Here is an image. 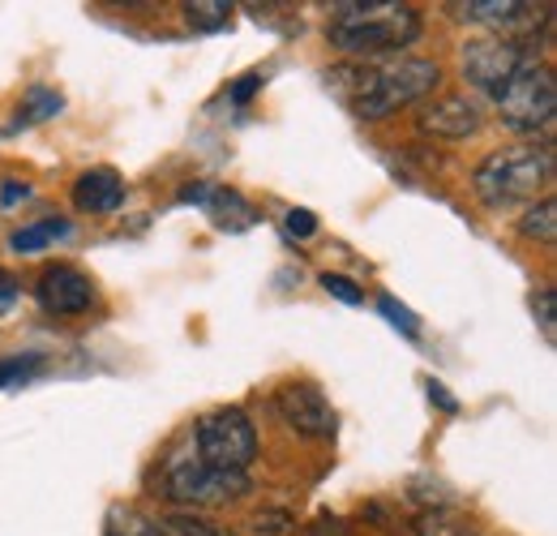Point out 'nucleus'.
<instances>
[{"label":"nucleus","instance_id":"nucleus-1","mask_svg":"<svg viewBox=\"0 0 557 536\" xmlns=\"http://www.w3.org/2000/svg\"><path fill=\"white\" fill-rule=\"evenodd\" d=\"M331 48L344 57H386L420 39V13L412 4L364 0V4H335L326 26Z\"/></svg>","mask_w":557,"mask_h":536},{"label":"nucleus","instance_id":"nucleus-2","mask_svg":"<svg viewBox=\"0 0 557 536\" xmlns=\"http://www.w3.org/2000/svg\"><path fill=\"white\" fill-rule=\"evenodd\" d=\"M344 77H351V90H344L339 99L351 108V117L360 121H382L408 103H420L424 95H433L442 69L424 57H399L391 65L377 69H339Z\"/></svg>","mask_w":557,"mask_h":536},{"label":"nucleus","instance_id":"nucleus-3","mask_svg":"<svg viewBox=\"0 0 557 536\" xmlns=\"http://www.w3.org/2000/svg\"><path fill=\"white\" fill-rule=\"evenodd\" d=\"M554 146H510V150H493L488 159H481V168L472 172V194L488 210H502V206L536 198L541 190L554 185Z\"/></svg>","mask_w":557,"mask_h":536},{"label":"nucleus","instance_id":"nucleus-4","mask_svg":"<svg viewBox=\"0 0 557 536\" xmlns=\"http://www.w3.org/2000/svg\"><path fill=\"white\" fill-rule=\"evenodd\" d=\"M497 112H502V125L510 134H545L557 117V82L549 65H528L519 69L497 95Z\"/></svg>","mask_w":557,"mask_h":536},{"label":"nucleus","instance_id":"nucleus-5","mask_svg":"<svg viewBox=\"0 0 557 536\" xmlns=\"http://www.w3.org/2000/svg\"><path fill=\"white\" fill-rule=\"evenodd\" d=\"M249 472H219L207 468L198 455H172L163 468V498L176 507H227L249 494Z\"/></svg>","mask_w":557,"mask_h":536},{"label":"nucleus","instance_id":"nucleus-6","mask_svg":"<svg viewBox=\"0 0 557 536\" xmlns=\"http://www.w3.org/2000/svg\"><path fill=\"white\" fill-rule=\"evenodd\" d=\"M198 460L219 472H249L258 460V429L245 407H214L198 421Z\"/></svg>","mask_w":557,"mask_h":536},{"label":"nucleus","instance_id":"nucleus-7","mask_svg":"<svg viewBox=\"0 0 557 536\" xmlns=\"http://www.w3.org/2000/svg\"><path fill=\"white\" fill-rule=\"evenodd\" d=\"M459 22L488 26L497 39H519V35H536L541 26L554 22V4H528V0H459L446 4Z\"/></svg>","mask_w":557,"mask_h":536},{"label":"nucleus","instance_id":"nucleus-8","mask_svg":"<svg viewBox=\"0 0 557 536\" xmlns=\"http://www.w3.org/2000/svg\"><path fill=\"white\" fill-rule=\"evenodd\" d=\"M528 61H532V57H528V48H523L519 39H497V35H488V39H468L463 52H459L463 77H468L472 86L488 90V95H497Z\"/></svg>","mask_w":557,"mask_h":536},{"label":"nucleus","instance_id":"nucleus-9","mask_svg":"<svg viewBox=\"0 0 557 536\" xmlns=\"http://www.w3.org/2000/svg\"><path fill=\"white\" fill-rule=\"evenodd\" d=\"M275 412L283 416V425L309 442H331L339 429V416L331 400L313 387V382H283L275 391Z\"/></svg>","mask_w":557,"mask_h":536},{"label":"nucleus","instance_id":"nucleus-10","mask_svg":"<svg viewBox=\"0 0 557 536\" xmlns=\"http://www.w3.org/2000/svg\"><path fill=\"white\" fill-rule=\"evenodd\" d=\"M35 296H39V305H44L48 314H57V318H77V314H86V309L95 305V283H90V275H82L77 267L57 263V267H48L39 275Z\"/></svg>","mask_w":557,"mask_h":536},{"label":"nucleus","instance_id":"nucleus-11","mask_svg":"<svg viewBox=\"0 0 557 536\" xmlns=\"http://www.w3.org/2000/svg\"><path fill=\"white\" fill-rule=\"evenodd\" d=\"M181 202L202 206V210L210 215V223H214L219 232H249V228L258 223V210L240 198L236 190H227V185L194 181V185H185V190H181Z\"/></svg>","mask_w":557,"mask_h":536},{"label":"nucleus","instance_id":"nucleus-12","mask_svg":"<svg viewBox=\"0 0 557 536\" xmlns=\"http://www.w3.org/2000/svg\"><path fill=\"white\" fill-rule=\"evenodd\" d=\"M420 134L429 137H446V142H463L481 130V108L468 99V95H442L433 99L424 112L417 117Z\"/></svg>","mask_w":557,"mask_h":536},{"label":"nucleus","instance_id":"nucleus-13","mask_svg":"<svg viewBox=\"0 0 557 536\" xmlns=\"http://www.w3.org/2000/svg\"><path fill=\"white\" fill-rule=\"evenodd\" d=\"M125 202V181L116 168H90L73 185V206L82 215H112Z\"/></svg>","mask_w":557,"mask_h":536},{"label":"nucleus","instance_id":"nucleus-14","mask_svg":"<svg viewBox=\"0 0 557 536\" xmlns=\"http://www.w3.org/2000/svg\"><path fill=\"white\" fill-rule=\"evenodd\" d=\"M412 528H417V536H481V528L468 515H459L450 507H424L412 520Z\"/></svg>","mask_w":557,"mask_h":536},{"label":"nucleus","instance_id":"nucleus-15","mask_svg":"<svg viewBox=\"0 0 557 536\" xmlns=\"http://www.w3.org/2000/svg\"><path fill=\"white\" fill-rule=\"evenodd\" d=\"M61 236H70V223H65V219H39V223L13 232L9 245H13L17 254H39L44 245H52V241H61Z\"/></svg>","mask_w":557,"mask_h":536},{"label":"nucleus","instance_id":"nucleus-16","mask_svg":"<svg viewBox=\"0 0 557 536\" xmlns=\"http://www.w3.org/2000/svg\"><path fill=\"white\" fill-rule=\"evenodd\" d=\"M519 232L528 241H541V245H554L557 236V202L554 198H541L523 219H519Z\"/></svg>","mask_w":557,"mask_h":536},{"label":"nucleus","instance_id":"nucleus-17","mask_svg":"<svg viewBox=\"0 0 557 536\" xmlns=\"http://www.w3.org/2000/svg\"><path fill=\"white\" fill-rule=\"evenodd\" d=\"M185 22H189V31L214 35V31H223L232 22V4H223V0H194V4H185Z\"/></svg>","mask_w":557,"mask_h":536},{"label":"nucleus","instance_id":"nucleus-18","mask_svg":"<svg viewBox=\"0 0 557 536\" xmlns=\"http://www.w3.org/2000/svg\"><path fill=\"white\" fill-rule=\"evenodd\" d=\"M249 536H296V515L287 507H262L249 515Z\"/></svg>","mask_w":557,"mask_h":536},{"label":"nucleus","instance_id":"nucleus-19","mask_svg":"<svg viewBox=\"0 0 557 536\" xmlns=\"http://www.w3.org/2000/svg\"><path fill=\"white\" fill-rule=\"evenodd\" d=\"M163 533L168 536H236L232 528H223V524H214V520H202V515H194V511L168 515V520H163Z\"/></svg>","mask_w":557,"mask_h":536},{"label":"nucleus","instance_id":"nucleus-20","mask_svg":"<svg viewBox=\"0 0 557 536\" xmlns=\"http://www.w3.org/2000/svg\"><path fill=\"white\" fill-rule=\"evenodd\" d=\"M61 108H65V99H61L57 90H48V86H30L26 99H22V121H26V125H39V121L57 117Z\"/></svg>","mask_w":557,"mask_h":536},{"label":"nucleus","instance_id":"nucleus-21","mask_svg":"<svg viewBox=\"0 0 557 536\" xmlns=\"http://www.w3.org/2000/svg\"><path fill=\"white\" fill-rule=\"evenodd\" d=\"M532 314H536V322H541L545 343H554V336H557V288H541V292L532 296Z\"/></svg>","mask_w":557,"mask_h":536},{"label":"nucleus","instance_id":"nucleus-22","mask_svg":"<svg viewBox=\"0 0 557 536\" xmlns=\"http://www.w3.org/2000/svg\"><path fill=\"white\" fill-rule=\"evenodd\" d=\"M108 536H168V533H163V524L146 520V515H138V511H125V515H112Z\"/></svg>","mask_w":557,"mask_h":536},{"label":"nucleus","instance_id":"nucleus-23","mask_svg":"<svg viewBox=\"0 0 557 536\" xmlns=\"http://www.w3.org/2000/svg\"><path fill=\"white\" fill-rule=\"evenodd\" d=\"M283 228H287V236L309 241V236L318 232V215H313V210H305V206H292V210L283 215Z\"/></svg>","mask_w":557,"mask_h":536},{"label":"nucleus","instance_id":"nucleus-24","mask_svg":"<svg viewBox=\"0 0 557 536\" xmlns=\"http://www.w3.org/2000/svg\"><path fill=\"white\" fill-rule=\"evenodd\" d=\"M377 309H382V314H386V318H391V322H395L404 336H417V331H420L417 314H412L408 305H399L395 296H382V301H377Z\"/></svg>","mask_w":557,"mask_h":536},{"label":"nucleus","instance_id":"nucleus-25","mask_svg":"<svg viewBox=\"0 0 557 536\" xmlns=\"http://www.w3.org/2000/svg\"><path fill=\"white\" fill-rule=\"evenodd\" d=\"M322 288H326L331 296H339L344 305H360V301H364V292L351 283L348 275H331V270H326V275H322Z\"/></svg>","mask_w":557,"mask_h":536},{"label":"nucleus","instance_id":"nucleus-26","mask_svg":"<svg viewBox=\"0 0 557 536\" xmlns=\"http://www.w3.org/2000/svg\"><path fill=\"white\" fill-rule=\"evenodd\" d=\"M39 365H44L39 356H13V361H0V387H4V382H22V378H30Z\"/></svg>","mask_w":557,"mask_h":536},{"label":"nucleus","instance_id":"nucleus-27","mask_svg":"<svg viewBox=\"0 0 557 536\" xmlns=\"http://www.w3.org/2000/svg\"><path fill=\"white\" fill-rule=\"evenodd\" d=\"M300 536H351L348 533V524L339 520V515H331V511H322L309 528H300Z\"/></svg>","mask_w":557,"mask_h":536},{"label":"nucleus","instance_id":"nucleus-28","mask_svg":"<svg viewBox=\"0 0 557 536\" xmlns=\"http://www.w3.org/2000/svg\"><path fill=\"white\" fill-rule=\"evenodd\" d=\"M30 198V185L26 181H0V206H17V202H26Z\"/></svg>","mask_w":557,"mask_h":536},{"label":"nucleus","instance_id":"nucleus-29","mask_svg":"<svg viewBox=\"0 0 557 536\" xmlns=\"http://www.w3.org/2000/svg\"><path fill=\"white\" fill-rule=\"evenodd\" d=\"M253 90H262V73H245V77L232 86V95H227V99H232V103H245Z\"/></svg>","mask_w":557,"mask_h":536},{"label":"nucleus","instance_id":"nucleus-30","mask_svg":"<svg viewBox=\"0 0 557 536\" xmlns=\"http://www.w3.org/2000/svg\"><path fill=\"white\" fill-rule=\"evenodd\" d=\"M17 292H22V288H17V279H13L9 270H0V314H4V309L17 301Z\"/></svg>","mask_w":557,"mask_h":536},{"label":"nucleus","instance_id":"nucleus-31","mask_svg":"<svg viewBox=\"0 0 557 536\" xmlns=\"http://www.w3.org/2000/svg\"><path fill=\"white\" fill-rule=\"evenodd\" d=\"M424 387H429V400L437 403V407H446V412H459V403L446 395V387H442V382H433V378H429Z\"/></svg>","mask_w":557,"mask_h":536}]
</instances>
